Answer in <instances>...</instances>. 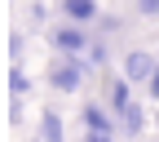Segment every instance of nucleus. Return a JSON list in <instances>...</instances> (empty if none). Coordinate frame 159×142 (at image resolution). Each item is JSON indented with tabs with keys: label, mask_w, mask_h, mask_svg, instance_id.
Segmentation results:
<instances>
[{
	"label": "nucleus",
	"mask_w": 159,
	"mask_h": 142,
	"mask_svg": "<svg viewBox=\"0 0 159 142\" xmlns=\"http://www.w3.org/2000/svg\"><path fill=\"white\" fill-rule=\"evenodd\" d=\"M49 45L62 53V58H84L89 36L80 31V22H62V27H53V31H49Z\"/></svg>",
	"instance_id": "2"
},
{
	"label": "nucleus",
	"mask_w": 159,
	"mask_h": 142,
	"mask_svg": "<svg viewBox=\"0 0 159 142\" xmlns=\"http://www.w3.org/2000/svg\"><path fill=\"white\" fill-rule=\"evenodd\" d=\"M80 120H84V129L89 133H111L115 129V111H106V107H84V111H80Z\"/></svg>",
	"instance_id": "5"
},
{
	"label": "nucleus",
	"mask_w": 159,
	"mask_h": 142,
	"mask_svg": "<svg viewBox=\"0 0 159 142\" xmlns=\"http://www.w3.org/2000/svg\"><path fill=\"white\" fill-rule=\"evenodd\" d=\"M155 67H159V58H150L146 49L124 53V80H133V85H146V80L155 76Z\"/></svg>",
	"instance_id": "3"
},
{
	"label": "nucleus",
	"mask_w": 159,
	"mask_h": 142,
	"mask_svg": "<svg viewBox=\"0 0 159 142\" xmlns=\"http://www.w3.org/2000/svg\"><path fill=\"white\" fill-rule=\"evenodd\" d=\"M146 93H150V98H159V67H155V76L146 80Z\"/></svg>",
	"instance_id": "13"
},
{
	"label": "nucleus",
	"mask_w": 159,
	"mask_h": 142,
	"mask_svg": "<svg viewBox=\"0 0 159 142\" xmlns=\"http://www.w3.org/2000/svg\"><path fill=\"white\" fill-rule=\"evenodd\" d=\"M137 13H146V18H155V13H159V0H137Z\"/></svg>",
	"instance_id": "11"
},
{
	"label": "nucleus",
	"mask_w": 159,
	"mask_h": 142,
	"mask_svg": "<svg viewBox=\"0 0 159 142\" xmlns=\"http://www.w3.org/2000/svg\"><path fill=\"white\" fill-rule=\"evenodd\" d=\"M84 58H62V62H53L49 67V85L57 89V93H75L80 85H84Z\"/></svg>",
	"instance_id": "1"
},
{
	"label": "nucleus",
	"mask_w": 159,
	"mask_h": 142,
	"mask_svg": "<svg viewBox=\"0 0 159 142\" xmlns=\"http://www.w3.org/2000/svg\"><path fill=\"white\" fill-rule=\"evenodd\" d=\"M62 13H66V22H80V27H89L97 22V0H62Z\"/></svg>",
	"instance_id": "4"
},
{
	"label": "nucleus",
	"mask_w": 159,
	"mask_h": 142,
	"mask_svg": "<svg viewBox=\"0 0 159 142\" xmlns=\"http://www.w3.org/2000/svg\"><path fill=\"white\" fill-rule=\"evenodd\" d=\"M5 85H9V93H13V98H22V93L31 89V80H27L22 62H9V76H5Z\"/></svg>",
	"instance_id": "8"
},
{
	"label": "nucleus",
	"mask_w": 159,
	"mask_h": 142,
	"mask_svg": "<svg viewBox=\"0 0 159 142\" xmlns=\"http://www.w3.org/2000/svg\"><path fill=\"white\" fill-rule=\"evenodd\" d=\"M5 49H9V62H22V49H27V40L18 36V31H9V40H5Z\"/></svg>",
	"instance_id": "10"
},
{
	"label": "nucleus",
	"mask_w": 159,
	"mask_h": 142,
	"mask_svg": "<svg viewBox=\"0 0 159 142\" xmlns=\"http://www.w3.org/2000/svg\"><path fill=\"white\" fill-rule=\"evenodd\" d=\"M133 102V80H111V111Z\"/></svg>",
	"instance_id": "9"
},
{
	"label": "nucleus",
	"mask_w": 159,
	"mask_h": 142,
	"mask_svg": "<svg viewBox=\"0 0 159 142\" xmlns=\"http://www.w3.org/2000/svg\"><path fill=\"white\" fill-rule=\"evenodd\" d=\"M115 120H119V125H124V133H133V138H137V133L146 129V111L137 107V102H128V107H119V111H115Z\"/></svg>",
	"instance_id": "7"
},
{
	"label": "nucleus",
	"mask_w": 159,
	"mask_h": 142,
	"mask_svg": "<svg viewBox=\"0 0 159 142\" xmlns=\"http://www.w3.org/2000/svg\"><path fill=\"white\" fill-rule=\"evenodd\" d=\"M40 142H66V129H62V115L53 107L40 115Z\"/></svg>",
	"instance_id": "6"
},
{
	"label": "nucleus",
	"mask_w": 159,
	"mask_h": 142,
	"mask_svg": "<svg viewBox=\"0 0 159 142\" xmlns=\"http://www.w3.org/2000/svg\"><path fill=\"white\" fill-rule=\"evenodd\" d=\"M89 62H93V67H97V62H106V49H102V45H93V49H89Z\"/></svg>",
	"instance_id": "12"
}]
</instances>
